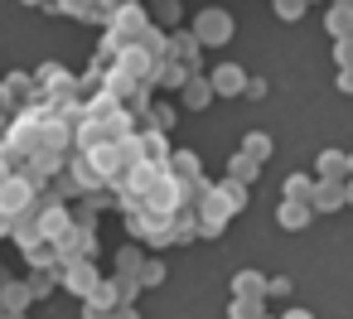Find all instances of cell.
Returning a JSON list of instances; mask_svg holds the SVG:
<instances>
[{
	"label": "cell",
	"mask_w": 353,
	"mask_h": 319,
	"mask_svg": "<svg viewBox=\"0 0 353 319\" xmlns=\"http://www.w3.org/2000/svg\"><path fill=\"white\" fill-rule=\"evenodd\" d=\"M30 208H34V179L10 174L6 184H0V213H6V218H20V213H30Z\"/></svg>",
	"instance_id": "1"
},
{
	"label": "cell",
	"mask_w": 353,
	"mask_h": 319,
	"mask_svg": "<svg viewBox=\"0 0 353 319\" xmlns=\"http://www.w3.org/2000/svg\"><path fill=\"white\" fill-rule=\"evenodd\" d=\"M228 34H232V20H228L223 10H203V15H199V30H194L199 44H223Z\"/></svg>",
	"instance_id": "2"
},
{
	"label": "cell",
	"mask_w": 353,
	"mask_h": 319,
	"mask_svg": "<svg viewBox=\"0 0 353 319\" xmlns=\"http://www.w3.org/2000/svg\"><path fill=\"white\" fill-rule=\"evenodd\" d=\"M343 203H348V184H334V179H319V184H314V198H310L314 213H334V208H343Z\"/></svg>",
	"instance_id": "3"
},
{
	"label": "cell",
	"mask_w": 353,
	"mask_h": 319,
	"mask_svg": "<svg viewBox=\"0 0 353 319\" xmlns=\"http://www.w3.org/2000/svg\"><path fill=\"white\" fill-rule=\"evenodd\" d=\"M30 300H34L30 280H6V285H0V314H25Z\"/></svg>",
	"instance_id": "4"
},
{
	"label": "cell",
	"mask_w": 353,
	"mask_h": 319,
	"mask_svg": "<svg viewBox=\"0 0 353 319\" xmlns=\"http://www.w3.org/2000/svg\"><path fill=\"white\" fill-rule=\"evenodd\" d=\"M63 285H68L73 295H83V300H88L102 280H97V266H92V261H78V266H68V271H63Z\"/></svg>",
	"instance_id": "5"
},
{
	"label": "cell",
	"mask_w": 353,
	"mask_h": 319,
	"mask_svg": "<svg viewBox=\"0 0 353 319\" xmlns=\"http://www.w3.org/2000/svg\"><path fill=\"white\" fill-rule=\"evenodd\" d=\"M266 285H271V280L256 276V271H237V276H232V295H237V300H266Z\"/></svg>",
	"instance_id": "6"
},
{
	"label": "cell",
	"mask_w": 353,
	"mask_h": 319,
	"mask_svg": "<svg viewBox=\"0 0 353 319\" xmlns=\"http://www.w3.org/2000/svg\"><path fill=\"white\" fill-rule=\"evenodd\" d=\"M319 179L348 184V179H353V169H348V155H339V150H324V155H319Z\"/></svg>",
	"instance_id": "7"
},
{
	"label": "cell",
	"mask_w": 353,
	"mask_h": 319,
	"mask_svg": "<svg viewBox=\"0 0 353 319\" xmlns=\"http://www.w3.org/2000/svg\"><path fill=\"white\" fill-rule=\"evenodd\" d=\"M310 218H314V208H310V203H281V213H276V223H281L285 232L310 227Z\"/></svg>",
	"instance_id": "8"
},
{
	"label": "cell",
	"mask_w": 353,
	"mask_h": 319,
	"mask_svg": "<svg viewBox=\"0 0 353 319\" xmlns=\"http://www.w3.org/2000/svg\"><path fill=\"white\" fill-rule=\"evenodd\" d=\"M242 88H247L242 68H218V73H213V92H218V97H232V92H242Z\"/></svg>",
	"instance_id": "9"
},
{
	"label": "cell",
	"mask_w": 353,
	"mask_h": 319,
	"mask_svg": "<svg viewBox=\"0 0 353 319\" xmlns=\"http://www.w3.org/2000/svg\"><path fill=\"white\" fill-rule=\"evenodd\" d=\"M314 184L319 179H310V174H290L285 179V203H310L314 198Z\"/></svg>",
	"instance_id": "10"
},
{
	"label": "cell",
	"mask_w": 353,
	"mask_h": 319,
	"mask_svg": "<svg viewBox=\"0 0 353 319\" xmlns=\"http://www.w3.org/2000/svg\"><path fill=\"white\" fill-rule=\"evenodd\" d=\"M83 305H97V309H107V314H112V309H121V290H117V280H102Z\"/></svg>",
	"instance_id": "11"
},
{
	"label": "cell",
	"mask_w": 353,
	"mask_h": 319,
	"mask_svg": "<svg viewBox=\"0 0 353 319\" xmlns=\"http://www.w3.org/2000/svg\"><path fill=\"white\" fill-rule=\"evenodd\" d=\"M242 155L261 165V160L271 155V136H261V131H252V136H242Z\"/></svg>",
	"instance_id": "12"
},
{
	"label": "cell",
	"mask_w": 353,
	"mask_h": 319,
	"mask_svg": "<svg viewBox=\"0 0 353 319\" xmlns=\"http://www.w3.org/2000/svg\"><path fill=\"white\" fill-rule=\"evenodd\" d=\"M228 179H237V184H252V179H256V160H247V155H232V165H228Z\"/></svg>",
	"instance_id": "13"
},
{
	"label": "cell",
	"mask_w": 353,
	"mask_h": 319,
	"mask_svg": "<svg viewBox=\"0 0 353 319\" xmlns=\"http://www.w3.org/2000/svg\"><path fill=\"white\" fill-rule=\"evenodd\" d=\"M54 280H63V276H54V271H34V276H30V290H34V300H44V295L54 290Z\"/></svg>",
	"instance_id": "14"
},
{
	"label": "cell",
	"mask_w": 353,
	"mask_h": 319,
	"mask_svg": "<svg viewBox=\"0 0 353 319\" xmlns=\"http://www.w3.org/2000/svg\"><path fill=\"white\" fill-rule=\"evenodd\" d=\"M232 319H266L261 300H232Z\"/></svg>",
	"instance_id": "15"
},
{
	"label": "cell",
	"mask_w": 353,
	"mask_h": 319,
	"mask_svg": "<svg viewBox=\"0 0 353 319\" xmlns=\"http://www.w3.org/2000/svg\"><path fill=\"white\" fill-rule=\"evenodd\" d=\"M329 30H334V34H348V30H353V10H348V6H339V10L329 15Z\"/></svg>",
	"instance_id": "16"
},
{
	"label": "cell",
	"mask_w": 353,
	"mask_h": 319,
	"mask_svg": "<svg viewBox=\"0 0 353 319\" xmlns=\"http://www.w3.org/2000/svg\"><path fill=\"white\" fill-rule=\"evenodd\" d=\"M189 107H208V97H213V83H189Z\"/></svg>",
	"instance_id": "17"
},
{
	"label": "cell",
	"mask_w": 353,
	"mask_h": 319,
	"mask_svg": "<svg viewBox=\"0 0 353 319\" xmlns=\"http://www.w3.org/2000/svg\"><path fill=\"white\" fill-rule=\"evenodd\" d=\"M170 165H174V174H184V179H199V160H194V155H174Z\"/></svg>",
	"instance_id": "18"
},
{
	"label": "cell",
	"mask_w": 353,
	"mask_h": 319,
	"mask_svg": "<svg viewBox=\"0 0 353 319\" xmlns=\"http://www.w3.org/2000/svg\"><path fill=\"white\" fill-rule=\"evenodd\" d=\"M160 280H165V266L160 261H145L141 266V285H160Z\"/></svg>",
	"instance_id": "19"
},
{
	"label": "cell",
	"mask_w": 353,
	"mask_h": 319,
	"mask_svg": "<svg viewBox=\"0 0 353 319\" xmlns=\"http://www.w3.org/2000/svg\"><path fill=\"white\" fill-rule=\"evenodd\" d=\"M189 237H199V223L194 218H179L174 223V242H189Z\"/></svg>",
	"instance_id": "20"
},
{
	"label": "cell",
	"mask_w": 353,
	"mask_h": 319,
	"mask_svg": "<svg viewBox=\"0 0 353 319\" xmlns=\"http://www.w3.org/2000/svg\"><path fill=\"white\" fill-rule=\"evenodd\" d=\"M276 10H281V15H285V20H295V15H300V10H305V0H276Z\"/></svg>",
	"instance_id": "21"
},
{
	"label": "cell",
	"mask_w": 353,
	"mask_h": 319,
	"mask_svg": "<svg viewBox=\"0 0 353 319\" xmlns=\"http://www.w3.org/2000/svg\"><path fill=\"white\" fill-rule=\"evenodd\" d=\"M266 295H290V280H285V276H276V280L266 285Z\"/></svg>",
	"instance_id": "22"
},
{
	"label": "cell",
	"mask_w": 353,
	"mask_h": 319,
	"mask_svg": "<svg viewBox=\"0 0 353 319\" xmlns=\"http://www.w3.org/2000/svg\"><path fill=\"white\" fill-rule=\"evenodd\" d=\"M83 319H112L107 309H97V305H83Z\"/></svg>",
	"instance_id": "23"
},
{
	"label": "cell",
	"mask_w": 353,
	"mask_h": 319,
	"mask_svg": "<svg viewBox=\"0 0 353 319\" xmlns=\"http://www.w3.org/2000/svg\"><path fill=\"white\" fill-rule=\"evenodd\" d=\"M112 319H141V314H136V305H121V309H112Z\"/></svg>",
	"instance_id": "24"
},
{
	"label": "cell",
	"mask_w": 353,
	"mask_h": 319,
	"mask_svg": "<svg viewBox=\"0 0 353 319\" xmlns=\"http://www.w3.org/2000/svg\"><path fill=\"white\" fill-rule=\"evenodd\" d=\"M15 232V218H6V213H0V237H10Z\"/></svg>",
	"instance_id": "25"
},
{
	"label": "cell",
	"mask_w": 353,
	"mask_h": 319,
	"mask_svg": "<svg viewBox=\"0 0 353 319\" xmlns=\"http://www.w3.org/2000/svg\"><path fill=\"white\" fill-rule=\"evenodd\" d=\"M285 319H314V314H310V309H290Z\"/></svg>",
	"instance_id": "26"
},
{
	"label": "cell",
	"mask_w": 353,
	"mask_h": 319,
	"mask_svg": "<svg viewBox=\"0 0 353 319\" xmlns=\"http://www.w3.org/2000/svg\"><path fill=\"white\" fill-rule=\"evenodd\" d=\"M0 319H25V314H0Z\"/></svg>",
	"instance_id": "27"
},
{
	"label": "cell",
	"mask_w": 353,
	"mask_h": 319,
	"mask_svg": "<svg viewBox=\"0 0 353 319\" xmlns=\"http://www.w3.org/2000/svg\"><path fill=\"white\" fill-rule=\"evenodd\" d=\"M348 203H353V179H348Z\"/></svg>",
	"instance_id": "28"
},
{
	"label": "cell",
	"mask_w": 353,
	"mask_h": 319,
	"mask_svg": "<svg viewBox=\"0 0 353 319\" xmlns=\"http://www.w3.org/2000/svg\"><path fill=\"white\" fill-rule=\"evenodd\" d=\"M348 169H353V155H348Z\"/></svg>",
	"instance_id": "29"
},
{
	"label": "cell",
	"mask_w": 353,
	"mask_h": 319,
	"mask_svg": "<svg viewBox=\"0 0 353 319\" xmlns=\"http://www.w3.org/2000/svg\"><path fill=\"white\" fill-rule=\"evenodd\" d=\"M343 6H348V0H343Z\"/></svg>",
	"instance_id": "30"
},
{
	"label": "cell",
	"mask_w": 353,
	"mask_h": 319,
	"mask_svg": "<svg viewBox=\"0 0 353 319\" xmlns=\"http://www.w3.org/2000/svg\"><path fill=\"white\" fill-rule=\"evenodd\" d=\"M0 83H6V78H0Z\"/></svg>",
	"instance_id": "31"
}]
</instances>
